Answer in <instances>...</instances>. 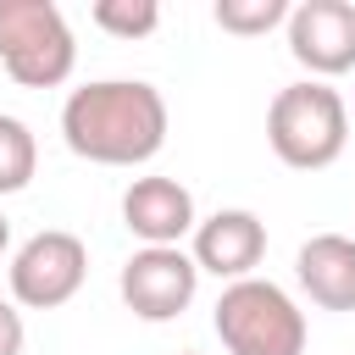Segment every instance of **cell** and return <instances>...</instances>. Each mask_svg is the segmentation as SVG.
Here are the masks:
<instances>
[{"instance_id":"6da1fadb","label":"cell","mask_w":355,"mask_h":355,"mask_svg":"<svg viewBox=\"0 0 355 355\" xmlns=\"http://www.w3.org/2000/svg\"><path fill=\"white\" fill-rule=\"evenodd\" d=\"M61 139L94 166H144L166 144V100L144 78H94L67 94Z\"/></svg>"},{"instance_id":"7a4b0ae2","label":"cell","mask_w":355,"mask_h":355,"mask_svg":"<svg viewBox=\"0 0 355 355\" xmlns=\"http://www.w3.org/2000/svg\"><path fill=\"white\" fill-rule=\"evenodd\" d=\"M266 144L283 166L294 172H322L344 155L349 144V105L333 83H288L266 105Z\"/></svg>"},{"instance_id":"3957f363","label":"cell","mask_w":355,"mask_h":355,"mask_svg":"<svg viewBox=\"0 0 355 355\" xmlns=\"http://www.w3.org/2000/svg\"><path fill=\"white\" fill-rule=\"evenodd\" d=\"M0 67L22 89H61L72 78L78 39L55 0H0Z\"/></svg>"},{"instance_id":"277c9868","label":"cell","mask_w":355,"mask_h":355,"mask_svg":"<svg viewBox=\"0 0 355 355\" xmlns=\"http://www.w3.org/2000/svg\"><path fill=\"white\" fill-rule=\"evenodd\" d=\"M216 338L227 355H305V311L272 277H239L216 300Z\"/></svg>"},{"instance_id":"5b68a950","label":"cell","mask_w":355,"mask_h":355,"mask_svg":"<svg viewBox=\"0 0 355 355\" xmlns=\"http://www.w3.org/2000/svg\"><path fill=\"white\" fill-rule=\"evenodd\" d=\"M83 277H89V250L67 227H44L11 255V300L28 305V311L67 305L83 288Z\"/></svg>"},{"instance_id":"8992f818","label":"cell","mask_w":355,"mask_h":355,"mask_svg":"<svg viewBox=\"0 0 355 355\" xmlns=\"http://www.w3.org/2000/svg\"><path fill=\"white\" fill-rule=\"evenodd\" d=\"M122 305L139 316V322H172L194 305V288H200V266L194 255H183L178 244H144L122 261Z\"/></svg>"},{"instance_id":"52a82bcc","label":"cell","mask_w":355,"mask_h":355,"mask_svg":"<svg viewBox=\"0 0 355 355\" xmlns=\"http://www.w3.org/2000/svg\"><path fill=\"white\" fill-rule=\"evenodd\" d=\"M288 55L322 83L355 72V6L349 0H300L288 6Z\"/></svg>"},{"instance_id":"ba28073f","label":"cell","mask_w":355,"mask_h":355,"mask_svg":"<svg viewBox=\"0 0 355 355\" xmlns=\"http://www.w3.org/2000/svg\"><path fill=\"white\" fill-rule=\"evenodd\" d=\"M266 255V222L244 205H227V211H211L205 222H194V266L222 277V283H239V277H255Z\"/></svg>"},{"instance_id":"9c48e42d","label":"cell","mask_w":355,"mask_h":355,"mask_svg":"<svg viewBox=\"0 0 355 355\" xmlns=\"http://www.w3.org/2000/svg\"><path fill=\"white\" fill-rule=\"evenodd\" d=\"M122 222L133 239L144 244H178L183 233H194V194L178 178H133L122 194Z\"/></svg>"},{"instance_id":"30bf717a","label":"cell","mask_w":355,"mask_h":355,"mask_svg":"<svg viewBox=\"0 0 355 355\" xmlns=\"http://www.w3.org/2000/svg\"><path fill=\"white\" fill-rule=\"evenodd\" d=\"M294 277L311 305L355 311V239L349 233H311L294 255Z\"/></svg>"},{"instance_id":"8fae6325","label":"cell","mask_w":355,"mask_h":355,"mask_svg":"<svg viewBox=\"0 0 355 355\" xmlns=\"http://www.w3.org/2000/svg\"><path fill=\"white\" fill-rule=\"evenodd\" d=\"M33 166H39V144H33V128L11 111H0V194H22L33 183Z\"/></svg>"},{"instance_id":"7c38bea8","label":"cell","mask_w":355,"mask_h":355,"mask_svg":"<svg viewBox=\"0 0 355 355\" xmlns=\"http://www.w3.org/2000/svg\"><path fill=\"white\" fill-rule=\"evenodd\" d=\"M94 28L111 39H150L161 28V6L155 0H94L89 6Z\"/></svg>"},{"instance_id":"4fadbf2b","label":"cell","mask_w":355,"mask_h":355,"mask_svg":"<svg viewBox=\"0 0 355 355\" xmlns=\"http://www.w3.org/2000/svg\"><path fill=\"white\" fill-rule=\"evenodd\" d=\"M277 22H288V0H216V28L222 33L255 39V33H272Z\"/></svg>"},{"instance_id":"5bb4252c","label":"cell","mask_w":355,"mask_h":355,"mask_svg":"<svg viewBox=\"0 0 355 355\" xmlns=\"http://www.w3.org/2000/svg\"><path fill=\"white\" fill-rule=\"evenodd\" d=\"M28 344V327H22V311L11 300H0V355H22Z\"/></svg>"},{"instance_id":"9a60e30c","label":"cell","mask_w":355,"mask_h":355,"mask_svg":"<svg viewBox=\"0 0 355 355\" xmlns=\"http://www.w3.org/2000/svg\"><path fill=\"white\" fill-rule=\"evenodd\" d=\"M6 244H11V222H6V211H0V255H6Z\"/></svg>"},{"instance_id":"2e32d148","label":"cell","mask_w":355,"mask_h":355,"mask_svg":"<svg viewBox=\"0 0 355 355\" xmlns=\"http://www.w3.org/2000/svg\"><path fill=\"white\" fill-rule=\"evenodd\" d=\"M183 355H194V349H183Z\"/></svg>"}]
</instances>
